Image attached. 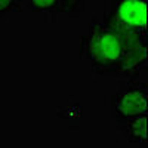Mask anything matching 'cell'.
<instances>
[{
	"label": "cell",
	"instance_id": "6da1fadb",
	"mask_svg": "<svg viewBox=\"0 0 148 148\" xmlns=\"http://www.w3.org/2000/svg\"><path fill=\"white\" fill-rule=\"evenodd\" d=\"M148 40L123 34L101 18H93L80 39V58L98 77L127 79L147 74Z\"/></svg>",
	"mask_w": 148,
	"mask_h": 148
},
{
	"label": "cell",
	"instance_id": "8992f818",
	"mask_svg": "<svg viewBox=\"0 0 148 148\" xmlns=\"http://www.w3.org/2000/svg\"><path fill=\"white\" fill-rule=\"evenodd\" d=\"M24 9V0H0V19Z\"/></svg>",
	"mask_w": 148,
	"mask_h": 148
},
{
	"label": "cell",
	"instance_id": "5b68a950",
	"mask_svg": "<svg viewBox=\"0 0 148 148\" xmlns=\"http://www.w3.org/2000/svg\"><path fill=\"white\" fill-rule=\"evenodd\" d=\"M116 130L120 136L129 144L135 145H148V136H147V127H148V114L135 116L129 119L117 120Z\"/></svg>",
	"mask_w": 148,
	"mask_h": 148
},
{
	"label": "cell",
	"instance_id": "3957f363",
	"mask_svg": "<svg viewBox=\"0 0 148 148\" xmlns=\"http://www.w3.org/2000/svg\"><path fill=\"white\" fill-rule=\"evenodd\" d=\"M147 74L123 79L119 88L110 95L108 107L114 121L148 114Z\"/></svg>",
	"mask_w": 148,
	"mask_h": 148
},
{
	"label": "cell",
	"instance_id": "7a4b0ae2",
	"mask_svg": "<svg viewBox=\"0 0 148 148\" xmlns=\"http://www.w3.org/2000/svg\"><path fill=\"white\" fill-rule=\"evenodd\" d=\"M101 19L123 34L148 40V0H108Z\"/></svg>",
	"mask_w": 148,
	"mask_h": 148
},
{
	"label": "cell",
	"instance_id": "277c9868",
	"mask_svg": "<svg viewBox=\"0 0 148 148\" xmlns=\"http://www.w3.org/2000/svg\"><path fill=\"white\" fill-rule=\"evenodd\" d=\"M86 0H24V8L36 14H45L49 18L64 15L67 18H79L84 12Z\"/></svg>",
	"mask_w": 148,
	"mask_h": 148
}]
</instances>
